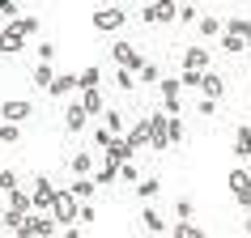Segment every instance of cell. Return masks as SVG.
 <instances>
[{"label":"cell","mask_w":251,"mask_h":238,"mask_svg":"<svg viewBox=\"0 0 251 238\" xmlns=\"http://www.w3.org/2000/svg\"><path fill=\"white\" fill-rule=\"evenodd\" d=\"M166 132H171V145H179V141H183V119H171V115H166Z\"/></svg>","instance_id":"1f68e13d"},{"label":"cell","mask_w":251,"mask_h":238,"mask_svg":"<svg viewBox=\"0 0 251 238\" xmlns=\"http://www.w3.org/2000/svg\"><path fill=\"white\" fill-rule=\"evenodd\" d=\"M77 221H81V225H90V221H94V209H90V200H85V204H81V213H77Z\"/></svg>","instance_id":"b9f144b4"},{"label":"cell","mask_w":251,"mask_h":238,"mask_svg":"<svg viewBox=\"0 0 251 238\" xmlns=\"http://www.w3.org/2000/svg\"><path fill=\"white\" fill-rule=\"evenodd\" d=\"M30 111H34V106H30L26 98H9V102L0 106V115H4V119H13V123H17V119H26Z\"/></svg>","instance_id":"8fae6325"},{"label":"cell","mask_w":251,"mask_h":238,"mask_svg":"<svg viewBox=\"0 0 251 238\" xmlns=\"http://www.w3.org/2000/svg\"><path fill=\"white\" fill-rule=\"evenodd\" d=\"M247 51H251V39H247Z\"/></svg>","instance_id":"7dc6e473"},{"label":"cell","mask_w":251,"mask_h":238,"mask_svg":"<svg viewBox=\"0 0 251 238\" xmlns=\"http://www.w3.org/2000/svg\"><path fill=\"white\" fill-rule=\"evenodd\" d=\"M51 230H55V225L47 221L43 213H26V221H22V230H17V234H34V238H47Z\"/></svg>","instance_id":"9c48e42d"},{"label":"cell","mask_w":251,"mask_h":238,"mask_svg":"<svg viewBox=\"0 0 251 238\" xmlns=\"http://www.w3.org/2000/svg\"><path fill=\"white\" fill-rule=\"evenodd\" d=\"M90 22H94V30H119L124 22H128V17H124V9L115 4V9H98Z\"/></svg>","instance_id":"8992f818"},{"label":"cell","mask_w":251,"mask_h":238,"mask_svg":"<svg viewBox=\"0 0 251 238\" xmlns=\"http://www.w3.org/2000/svg\"><path fill=\"white\" fill-rule=\"evenodd\" d=\"M0 13H4V17H13V22H17V4H13V0H0Z\"/></svg>","instance_id":"ee69618b"},{"label":"cell","mask_w":251,"mask_h":238,"mask_svg":"<svg viewBox=\"0 0 251 238\" xmlns=\"http://www.w3.org/2000/svg\"><path fill=\"white\" fill-rule=\"evenodd\" d=\"M183 68H192V72H209V51H204V47H183Z\"/></svg>","instance_id":"30bf717a"},{"label":"cell","mask_w":251,"mask_h":238,"mask_svg":"<svg viewBox=\"0 0 251 238\" xmlns=\"http://www.w3.org/2000/svg\"><path fill=\"white\" fill-rule=\"evenodd\" d=\"M243 230H247V234H251V213H247V221H243Z\"/></svg>","instance_id":"f6af8a7d"},{"label":"cell","mask_w":251,"mask_h":238,"mask_svg":"<svg viewBox=\"0 0 251 238\" xmlns=\"http://www.w3.org/2000/svg\"><path fill=\"white\" fill-rule=\"evenodd\" d=\"M68 166H73V174H85V170H90V153H77Z\"/></svg>","instance_id":"d590c367"},{"label":"cell","mask_w":251,"mask_h":238,"mask_svg":"<svg viewBox=\"0 0 251 238\" xmlns=\"http://www.w3.org/2000/svg\"><path fill=\"white\" fill-rule=\"evenodd\" d=\"M77 213H81V200L73 196V191H60V196H55V204H51L55 221H77Z\"/></svg>","instance_id":"3957f363"},{"label":"cell","mask_w":251,"mask_h":238,"mask_svg":"<svg viewBox=\"0 0 251 238\" xmlns=\"http://www.w3.org/2000/svg\"><path fill=\"white\" fill-rule=\"evenodd\" d=\"M0 230H4V221H0Z\"/></svg>","instance_id":"c3c4849f"},{"label":"cell","mask_w":251,"mask_h":238,"mask_svg":"<svg viewBox=\"0 0 251 238\" xmlns=\"http://www.w3.org/2000/svg\"><path fill=\"white\" fill-rule=\"evenodd\" d=\"M0 141H4V145H17V141H22V132H17V123H4V132H0Z\"/></svg>","instance_id":"e575fe53"},{"label":"cell","mask_w":251,"mask_h":238,"mask_svg":"<svg viewBox=\"0 0 251 238\" xmlns=\"http://www.w3.org/2000/svg\"><path fill=\"white\" fill-rule=\"evenodd\" d=\"M4 123H9V119H4V115H0V132H4Z\"/></svg>","instance_id":"bcb514c9"},{"label":"cell","mask_w":251,"mask_h":238,"mask_svg":"<svg viewBox=\"0 0 251 238\" xmlns=\"http://www.w3.org/2000/svg\"><path fill=\"white\" fill-rule=\"evenodd\" d=\"M73 90H81V81L73 77V72H60V77L51 81V90H47V94H51V98H64V94H73Z\"/></svg>","instance_id":"7c38bea8"},{"label":"cell","mask_w":251,"mask_h":238,"mask_svg":"<svg viewBox=\"0 0 251 238\" xmlns=\"http://www.w3.org/2000/svg\"><path fill=\"white\" fill-rule=\"evenodd\" d=\"M158 191H162V183H158V179H141V183H136V196H141V200H153Z\"/></svg>","instance_id":"cb8c5ba5"},{"label":"cell","mask_w":251,"mask_h":238,"mask_svg":"<svg viewBox=\"0 0 251 238\" xmlns=\"http://www.w3.org/2000/svg\"><path fill=\"white\" fill-rule=\"evenodd\" d=\"M111 55H115V64L128 68V72H141V68H145V60H141V51H136L132 43H115V47H111Z\"/></svg>","instance_id":"7a4b0ae2"},{"label":"cell","mask_w":251,"mask_h":238,"mask_svg":"<svg viewBox=\"0 0 251 238\" xmlns=\"http://www.w3.org/2000/svg\"><path fill=\"white\" fill-rule=\"evenodd\" d=\"M149 145H153V149H166V145H171V132H166V111H162V115H149Z\"/></svg>","instance_id":"52a82bcc"},{"label":"cell","mask_w":251,"mask_h":238,"mask_svg":"<svg viewBox=\"0 0 251 238\" xmlns=\"http://www.w3.org/2000/svg\"><path fill=\"white\" fill-rule=\"evenodd\" d=\"M247 153H251V128L243 123V128L234 132V158H247Z\"/></svg>","instance_id":"44dd1931"},{"label":"cell","mask_w":251,"mask_h":238,"mask_svg":"<svg viewBox=\"0 0 251 238\" xmlns=\"http://www.w3.org/2000/svg\"><path fill=\"white\" fill-rule=\"evenodd\" d=\"M158 90H162V98H179V90H183V85H179V77H162Z\"/></svg>","instance_id":"4316f807"},{"label":"cell","mask_w":251,"mask_h":238,"mask_svg":"<svg viewBox=\"0 0 251 238\" xmlns=\"http://www.w3.org/2000/svg\"><path fill=\"white\" fill-rule=\"evenodd\" d=\"M175 17H179V4H171V0L145 4V22H175Z\"/></svg>","instance_id":"ba28073f"},{"label":"cell","mask_w":251,"mask_h":238,"mask_svg":"<svg viewBox=\"0 0 251 238\" xmlns=\"http://www.w3.org/2000/svg\"><path fill=\"white\" fill-rule=\"evenodd\" d=\"M102 153H106V166H124V162H132V153H136V149L128 145V136H115V141H111V145H106Z\"/></svg>","instance_id":"277c9868"},{"label":"cell","mask_w":251,"mask_h":238,"mask_svg":"<svg viewBox=\"0 0 251 238\" xmlns=\"http://www.w3.org/2000/svg\"><path fill=\"white\" fill-rule=\"evenodd\" d=\"M9 209H13V213H22V217H26V213L34 209V196H26L22 187H13V191H9Z\"/></svg>","instance_id":"ac0fdd59"},{"label":"cell","mask_w":251,"mask_h":238,"mask_svg":"<svg viewBox=\"0 0 251 238\" xmlns=\"http://www.w3.org/2000/svg\"><path fill=\"white\" fill-rule=\"evenodd\" d=\"M0 187H4V191H13V187H17V174H13V170H0Z\"/></svg>","instance_id":"ab89813d"},{"label":"cell","mask_w":251,"mask_h":238,"mask_svg":"<svg viewBox=\"0 0 251 238\" xmlns=\"http://www.w3.org/2000/svg\"><path fill=\"white\" fill-rule=\"evenodd\" d=\"M119 174H124L128 183H141V179H136V166H132V162H124V166H119Z\"/></svg>","instance_id":"60d3db41"},{"label":"cell","mask_w":251,"mask_h":238,"mask_svg":"<svg viewBox=\"0 0 251 238\" xmlns=\"http://www.w3.org/2000/svg\"><path fill=\"white\" fill-rule=\"evenodd\" d=\"M94 141H98V149H106V145H111V141H115V136L106 132V128H98V132H94Z\"/></svg>","instance_id":"7bdbcfd3"},{"label":"cell","mask_w":251,"mask_h":238,"mask_svg":"<svg viewBox=\"0 0 251 238\" xmlns=\"http://www.w3.org/2000/svg\"><path fill=\"white\" fill-rule=\"evenodd\" d=\"M85 123H90V115H85V106H81V102L64 111V128H68V132H81Z\"/></svg>","instance_id":"5bb4252c"},{"label":"cell","mask_w":251,"mask_h":238,"mask_svg":"<svg viewBox=\"0 0 251 238\" xmlns=\"http://www.w3.org/2000/svg\"><path fill=\"white\" fill-rule=\"evenodd\" d=\"M115 85H119V90H136V72H128V68H115Z\"/></svg>","instance_id":"f1b7e54d"},{"label":"cell","mask_w":251,"mask_h":238,"mask_svg":"<svg viewBox=\"0 0 251 238\" xmlns=\"http://www.w3.org/2000/svg\"><path fill=\"white\" fill-rule=\"evenodd\" d=\"M222 34H234V39L247 43V39H251V22H247V17H230V22L222 26Z\"/></svg>","instance_id":"e0dca14e"},{"label":"cell","mask_w":251,"mask_h":238,"mask_svg":"<svg viewBox=\"0 0 251 238\" xmlns=\"http://www.w3.org/2000/svg\"><path fill=\"white\" fill-rule=\"evenodd\" d=\"M200 34H209V39H222V22H217V17H204V22H200Z\"/></svg>","instance_id":"4dcf8cb0"},{"label":"cell","mask_w":251,"mask_h":238,"mask_svg":"<svg viewBox=\"0 0 251 238\" xmlns=\"http://www.w3.org/2000/svg\"><path fill=\"white\" fill-rule=\"evenodd\" d=\"M200 90H204V98H213V102H217V98L226 94V81L217 77V72H204V77H200Z\"/></svg>","instance_id":"9a60e30c"},{"label":"cell","mask_w":251,"mask_h":238,"mask_svg":"<svg viewBox=\"0 0 251 238\" xmlns=\"http://www.w3.org/2000/svg\"><path fill=\"white\" fill-rule=\"evenodd\" d=\"M102 128L111 136H128V119L119 115V111H106V115H102Z\"/></svg>","instance_id":"2e32d148"},{"label":"cell","mask_w":251,"mask_h":238,"mask_svg":"<svg viewBox=\"0 0 251 238\" xmlns=\"http://www.w3.org/2000/svg\"><path fill=\"white\" fill-rule=\"evenodd\" d=\"M0 51H13V55L26 51V39H22L13 26H4V30H0Z\"/></svg>","instance_id":"4fadbf2b"},{"label":"cell","mask_w":251,"mask_h":238,"mask_svg":"<svg viewBox=\"0 0 251 238\" xmlns=\"http://www.w3.org/2000/svg\"><path fill=\"white\" fill-rule=\"evenodd\" d=\"M30 196H34V209H39V213H51L55 196H60V187H51V183H47V179H39V183H34V191H30Z\"/></svg>","instance_id":"5b68a950"},{"label":"cell","mask_w":251,"mask_h":238,"mask_svg":"<svg viewBox=\"0 0 251 238\" xmlns=\"http://www.w3.org/2000/svg\"><path fill=\"white\" fill-rule=\"evenodd\" d=\"M81 106H85V115H98V111H102V94L98 90H81Z\"/></svg>","instance_id":"7402d4cb"},{"label":"cell","mask_w":251,"mask_h":238,"mask_svg":"<svg viewBox=\"0 0 251 238\" xmlns=\"http://www.w3.org/2000/svg\"><path fill=\"white\" fill-rule=\"evenodd\" d=\"M175 238H200V230H196V225H187L183 217H179V225H175Z\"/></svg>","instance_id":"836d02e7"},{"label":"cell","mask_w":251,"mask_h":238,"mask_svg":"<svg viewBox=\"0 0 251 238\" xmlns=\"http://www.w3.org/2000/svg\"><path fill=\"white\" fill-rule=\"evenodd\" d=\"M51 81H55L51 64H39V68H34V85H39V90H51Z\"/></svg>","instance_id":"603a6c76"},{"label":"cell","mask_w":251,"mask_h":238,"mask_svg":"<svg viewBox=\"0 0 251 238\" xmlns=\"http://www.w3.org/2000/svg\"><path fill=\"white\" fill-rule=\"evenodd\" d=\"M9 26H13L17 34H22V39H30V34L39 30V22H34V17H17V22H9Z\"/></svg>","instance_id":"484cf974"},{"label":"cell","mask_w":251,"mask_h":238,"mask_svg":"<svg viewBox=\"0 0 251 238\" xmlns=\"http://www.w3.org/2000/svg\"><path fill=\"white\" fill-rule=\"evenodd\" d=\"M162 102H166V106H162L166 115H171V119H179V111H183V102H179V98H162Z\"/></svg>","instance_id":"74e56055"},{"label":"cell","mask_w":251,"mask_h":238,"mask_svg":"<svg viewBox=\"0 0 251 238\" xmlns=\"http://www.w3.org/2000/svg\"><path fill=\"white\" fill-rule=\"evenodd\" d=\"M68 191H73V196H77V200H81V204H85V200H90V196H94V191H98V183H94V179H85V174H77V183L68 187Z\"/></svg>","instance_id":"ffe728a7"},{"label":"cell","mask_w":251,"mask_h":238,"mask_svg":"<svg viewBox=\"0 0 251 238\" xmlns=\"http://www.w3.org/2000/svg\"><path fill=\"white\" fill-rule=\"evenodd\" d=\"M141 225H145L149 234H162V230H166V221H162V217H158L153 209H145V217H141Z\"/></svg>","instance_id":"d4e9b609"},{"label":"cell","mask_w":251,"mask_h":238,"mask_svg":"<svg viewBox=\"0 0 251 238\" xmlns=\"http://www.w3.org/2000/svg\"><path fill=\"white\" fill-rule=\"evenodd\" d=\"M98 77H102V72H98V68H85V72H81V90H98Z\"/></svg>","instance_id":"d6a6232c"},{"label":"cell","mask_w":251,"mask_h":238,"mask_svg":"<svg viewBox=\"0 0 251 238\" xmlns=\"http://www.w3.org/2000/svg\"><path fill=\"white\" fill-rule=\"evenodd\" d=\"M51 55H55V43L43 39V43H39V60H43V64H51Z\"/></svg>","instance_id":"8d00e7d4"},{"label":"cell","mask_w":251,"mask_h":238,"mask_svg":"<svg viewBox=\"0 0 251 238\" xmlns=\"http://www.w3.org/2000/svg\"><path fill=\"white\" fill-rule=\"evenodd\" d=\"M128 145H132L136 153H141V149L149 145V119H141V123H136V128H132V132H128Z\"/></svg>","instance_id":"d6986e66"},{"label":"cell","mask_w":251,"mask_h":238,"mask_svg":"<svg viewBox=\"0 0 251 238\" xmlns=\"http://www.w3.org/2000/svg\"><path fill=\"white\" fill-rule=\"evenodd\" d=\"M222 51L238 55V51H247V43H243V39H234V34H222Z\"/></svg>","instance_id":"f546056e"},{"label":"cell","mask_w":251,"mask_h":238,"mask_svg":"<svg viewBox=\"0 0 251 238\" xmlns=\"http://www.w3.org/2000/svg\"><path fill=\"white\" fill-rule=\"evenodd\" d=\"M136 77L145 81V85H158V81H162V68H158V64H149V60H145V68H141Z\"/></svg>","instance_id":"83f0119b"},{"label":"cell","mask_w":251,"mask_h":238,"mask_svg":"<svg viewBox=\"0 0 251 238\" xmlns=\"http://www.w3.org/2000/svg\"><path fill=\"white\" fill-rule=\"evenodd\" d=\"M200 77H204V72H192V68H183V77H179V85H183V90H187V85H200Z\"/></svg>","instance_id":"f35d334b"},{"label":"cell","mask_w":251,"mask_h":238,"mask_svg":"<svg viewBox=\"0 0 251 238\" xmlns=\"http://www.w3.org/2000/svg\"><path fill=\"white\" fill-rule=\"evenodd\" d=\"M230 191H234V200L251 213V174L243 170V166H234V170H230Z\"/></svg>","instance_id":"6da1fadb"}]
</instances>
